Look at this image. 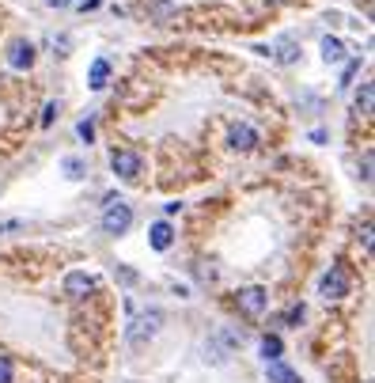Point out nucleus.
<instances>
[{
  "label": "nucleus",
  "mask_w": 375,
  "mask_h": 383,
  "mask_svg": "<svg viewBox=\"0 0 375 383\" xmlns=\"http://www.w3.org/2000/svg\"><path fill=\"white\" fill-rule=\"evenodd\" d=\"M129 224H133V209H129V205L121 201L118 194H110V198H106V209H103V232L121 235V232H129Z\"/></svg>",
  "instance_id": "1"
},
{
  "label": "nucleus",
  "mask_w": 375,
  "mask_h": 383,
  "mask_svg": "<svg viewBox=\"0 0 375 383\" xmlns=\"http://www.w3.org/2000/svg\"><path fill=\"white\" fill-rule=\"evenodd\" d=\"M159 323H163V311H159V308H148V311H140V315H137V323L129 326V342H133V345H145L148 338H156Z\"/></svg>",
  "instance_id": "2"
},
{
  "label": "nucleus",
  "mask_w": 375,
  "mask_h": 383,
  "mask_svg": "<svg viewBox=\"0 0 375 383\" xmlns=\"http://www.w3.org/2000/svg\"><path fill=\"white\" fill-rule=\"evenodd\" d=\"M110 167H114V174L118 179H137L140 174V167H145V160L137 156V152H114V156H110Z\"/></svg>",
  "instance_id": "3"
},
{
  "label": "nucleus",
  "mask_w": 375,
  "mask_h": 383,
  "mask_svg": "<svg viewBox=\"0 0 375 383\" xmlns=\"http://www.w3.org/2000/svg\"><path fill=\"white\" fill-rule=\"evenodd\" d=\"M266 304H269V292L258 289V284H250V289L239 292V308L247 315H262V311H266Z\"/></svg>",
  "instance_id": "4"
},
{
  "label": "nucleus",
  "mask_w": 375,
  "mask_h": 383,
  "mask_svg": "<svg viewBox=\"0 0 375 383\" xmlns=\"http://www.w3.org/2000/svg\"><path fill=\"white\" fill-rule=\"evenodd\" d=\"M345 292H349V277H345V270L334 266V270L323 277V296H326V300H341Z\"/></svg>",
  "instance_id": "5"
},
{
  "label": "nucleus",
  "mask_w": 375,
  "mask_h": 383,
  "mask_svg": "<svg viewBox=\"0 0 375 383\" xmlns=\"http://www.w3.org/2000/svg\"><path fill=\"white\" fill-rule=\"evenodd\" d=\"M8 65H12V69H30V65H35V46H30V42H12V46H8Z\"/></svg>",
  "instance_id": "6"
},
{
  "label": "nucleus",
  "mask_w": 375,
  "mask_h": 383,
  "mask_svg": "<svg viewBox=\"0 0 375 383\" xmlns=\"http://www.w3.org/2000/svg\"><path fill=\"white\" fill-rule=\"evenodd\" d=\"M91 289H95V277L84 270H72L69 277H65V292H69V296H87Z\"/></svg>",
  "instance_id": "7"
},
{
  "label": "nucleus",
  "mask_w": 375,
  "mask_h": 383,
  "mask_svg": "<svg viewBox=\"0 0 375 383\" xmlns=\"http://www.w3.org/2000/svg\"><path fill=\"white\" fill-rule=\"evenodd\" d=\"M254 145H258V133H254L250 126H235V129H231V148H239V152H250Z\"/></svg>",
  "instance_id": "8"
},
{
  "label": "nucleus",
  "mask_w": 375,
  "mask_h": 383,
  "mask_svg": "<svg viewBox=\"0 0 375 383\" xmlns=\"http://www.w3.org/2000/svg\"><path fill=\"white\" fill-rule=\"evenodd\" d=\"M152 247H156V250H167L171 243H174V232H171V224L167 221H159V224H152Z\"/></svg>",
  "instance_id": "9"
},
{
  "label": "nucleus",
  "mask_w": 375,
  "mask_h": 383,
  "mask_svg": "<svg viewBox=\"0 0 375 383\" xmlns=\"http://www.w3.org/2000/svg\"><path fill=\"white\" fill-rule=\"evenodd\" d=\"M266 372H269V383H300V376L289 368V365H281V360H266Z\"/></svg>",
  "instance_id": "10"
},
{
  "label": "nucleus",
  "mask_w": 375,
  "mask_h": 383,
  "mask_svg": "<svg viewBox=\"0 0 375 383\" xmlns=\"http://www.w3.org/2000/svg\"><path fill=\"white\" fill-rule=\"evenodd\" d=\"M106 80H110V61L99 57V61L91 65V76H87V84H91V91H103Z\"/></svg>",
  "instance_id": "11"
},
{
  "label": "nucleus",
  "mask_w": 375,
  "mask_h": 383,
  "mask_svg": "<svg viewBox=\"0 0 375 383\" xmlns=\"http://www.w3.org/2000/svg\"><path fill=\"white\" fill-rule=\"evenodd\" d=\"M323 57H326L330 65L345 61V46H341V38H323Z\"/></svg>",
  "instance_id": "12"
},
{
  "label": "nucleus",
  "mask_w": 375,
  "mask_h": 383,
  "mask_svg": "<svg viewBox=\"0 0 375 383\" xmlns=\"http://www.w3.org/2000/svg\"><path fill=\"white\" fill-rule=\"evenodd\" d=\"M61 167H65V179H72V182H80L84 174H87V167H84V160H76V156H69V160L61 163Z\"/></svg>",
  "instance_id": "13"
},
{
  "label": "nucleus",
  "mask_w": 375,
  "mask_h": 383,
  "mask_svg": "<svg viewBox=\"0 0 375 383\" xmlns=\"http://www.w3.org/2000/svg\"><path fill=\"white\" fill-rule=\"evenodd\" d=\"M262 357H266V360H281V338L277 334L262 338Z\"/></svg>",
  "instance_id": "14"
},
{
  "label": "nucleus",
  "mask_w": 375,
  "mask_h": 383,
  "mask_svg": "<svg viewBox=\"0 0 375 383\" xmlns=\"http://www.w3.org/2000/svg\"><path fill=\"white\" fill-rule=\"evenodd\" d=\"M371 99H375V91H371L368 84H364V91L357 95V106H360V111H371Z\"/></svg>",
  "instance_id": "15"
},
{
  "label": "nucleus",
  "mask_w": 375,
  "mask_h": 383,
  "mask_svg": "<svg viewBox=\"0 0 375 383\" xmlns=\"http://www.w3.org/2000/svg\"><path fill=\"white\" fill-rule=\"evenodd\" d=\"M0 383H12V360L0 357Z\"/></svg>",
  "instance_id": "16"
},
{
  "label": "nucleus",
  "mask_w": 375,
  "mask_h": 383,
  "mask_svg": "<svg viewBox=\"0 0 375 383\" xmlns=\"http://www.w3.org/2000/svg\"><path fill=\"white\" fill-rule=\"evenodd\" d=\"M57 111H61L57 103H50V106H46V114H42V126H46V129L53 126V118H57Z\"/></svg>",
  "instance_id": "17"
},
{
  "label": "nucleus",
  "mask_w": 375,
  "mask_h": 383,
  "mask_svg": "<svg viewBox=\"0 0 375 383\" xmlns=\"http://www.w3.org/2000/svg\"><path fill=\"white\" fill-rule=\"evenodd\" d=\"M357 72H360V61H349V69H345V76H341V84L349 87V84H352V76H357Z\"/></svg>",
  "instance_id": "18"
},
{
  "label": "nucleus",
  "mask_w": 375,
  "mask_h": 383,
  "mask_svg": "<svg viewBox=\"0 0 375 383\" xmlns=\"http://www.w3.org/2000/svg\"><path fill=\"white\" fill-rule=\"evenodd\" d=\"M76 133H80V140H91L95 137V126L91 122H80V126H76Z\"/></svg>",
  "instance_id": "19"
},
{
  "label": "nucleus",
  "mask_w": 375,
  "mask_h": 383,
  "mask_svg": "<svg viewBox=\"0 0 375 383\" xmlns=\"http://www.w3.org/2000/svg\"><path fill=\"white\" fill-rule=\"evenodd\" d=\"M284 319H289V326H300V319H303V308H292L289 315H284Z\"/></svg>",
  "instance_id": "20"
},
{
  "label": "nucleus",
  "mask_w": 375,
  "mask_h": 383,
  "mask_svg": "<svg viewBox=\"0 0 375 383\" xmlns=\"http://www.w3.org/2000/svg\"><path fill=\"white\" fill-rule=\"evenodd\" d=\"M42 4H46V8H69L72 0H42Z\"/></svg>",
  "instance_id": "21"
}]
</instances>
